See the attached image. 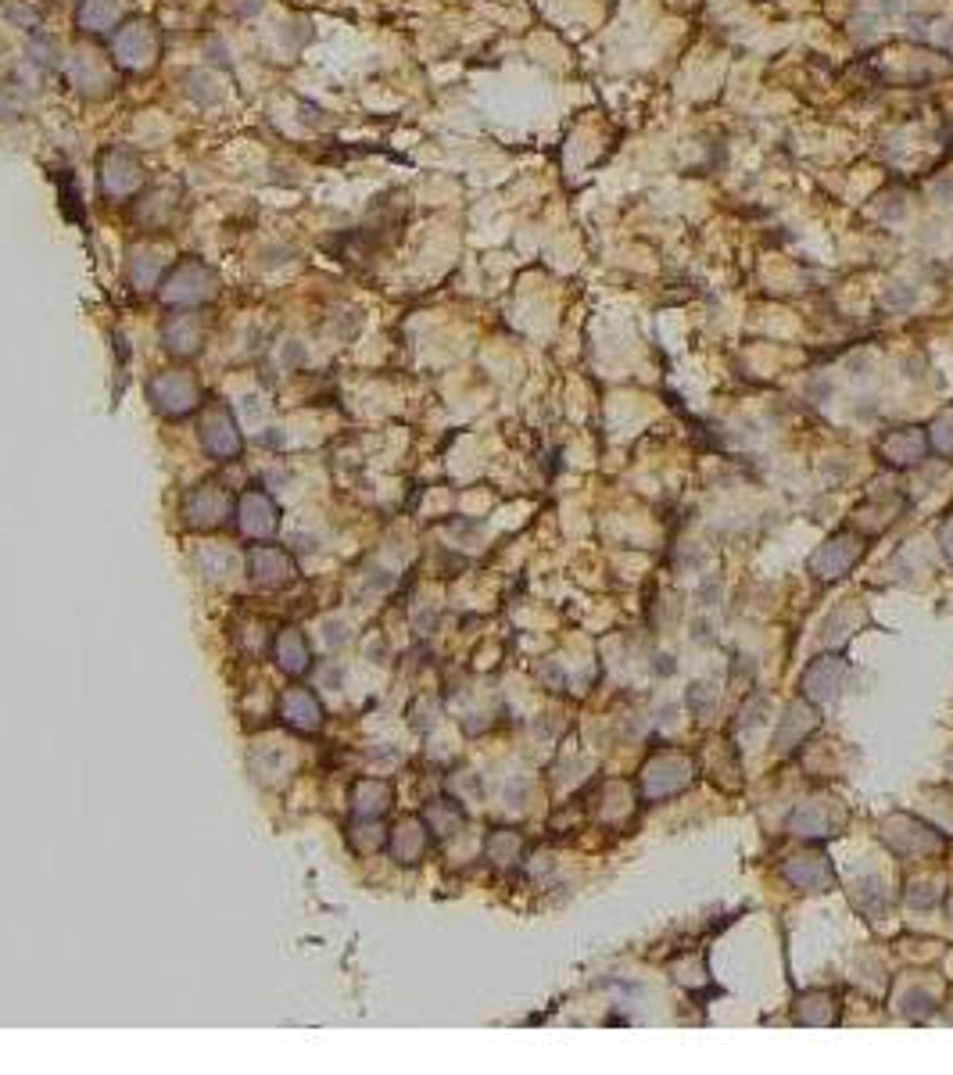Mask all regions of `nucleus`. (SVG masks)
Wrapping results in <instances>:
<instances>
[{"mask_svg": "<svg viewBox=\"0 0 953 1075\" xmlns=\"http://www.w3.org/2000/svg\"><path fill=\"white\" fill-rule=\"evenodd\" d=\"M219 291V276L215 270H209L204 262L198 259H183L176 262V266L166 270L161 276V302L166 305H204L209 298H215Z\"/></svg>", "mask_w": 953, "mask_h": 1075, "instance_id": "obj_2", "label": "nucleus"}, {"mask_svg": "<svg viewBox=\"0 0 953 1075\" xmlns=\"http://www.w3.org/2000/svg\"><path fill=\"white\" fill-rule=\"evenodd\" d=\"M161 57V29L151 19H134L112 33V65L123 72H151Z\"/></svg>", "mask_w": 953, "mask_h": 1075, "instance_id": "obj_1", "label": "nucleus"}, {"mask_svg": "<svg viewBox=\"0 0 953 1075\" xmlns=\"http://www.w3.org/2000/svg\"><path fill=\"white\" fill-rule=\"evenodd\" d=\"M201 327H198V316L194 313H176L166 323V348L176 351V356H194L201 348Z\"/></svg>", "mask_w": 953, "mask_h": 1075, "instance_id": "obj_5", "label": "nucleus"}, {"mask_svg": "<svg viewBox=\"0 0 953 1075\" xmlns=\"http://www.w3.org/2000/svg\"><path fill=\"white\" fill-rule=\"evenodd\" d=\"M144 161L126 147H108L97 158V183L108 201H129L144 190Z\"/></svg>", "mask_w": 953, "mask_h": 1075, "instance_id": "obj_3", "label": "nucleus"}, {"mask_svg": "<svg viewBox=\"0 0 953 1075\" xmlns=\"http://www.w3.org/2000/svg\"><path fill=\"white\" fill-rule=\"evenodd\" d=\"M80 29L91 36H108L119 29V0H83Z\"/></svg>", "mask_w": 953, "mask_h": 1075, "instance_id": "obj_4", "label": "nucleus"}]
</instances>
